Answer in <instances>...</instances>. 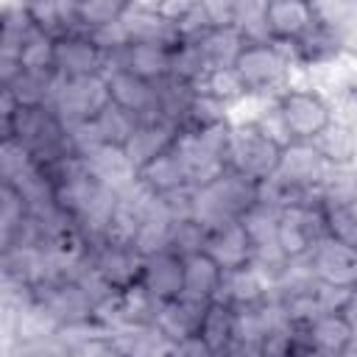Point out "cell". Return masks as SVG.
<instances>
[{"label":"cell","mask_w":357,"mask_h":357,"mask_svg":"<svg viewBox=\"0 0 357 357\" xmlns=\"http://www.w3.org/2000/svg\"><path fill=\"white\" fill-rule=\"evenodd\" d=\"M357 287L349 284H332V282H318L315 284V301L321 312H346V307L351 304Z\"/></svg>","instance_id":"42"},{"label":"cell","mask_w":357,"mask_h":357,"mask_svg":"<svg viewBox=\"0 0 357 357\" xmlns=\"http://www.w3.org/2000/svg\"><path fill=\"white\" fill-rule=\"evenodd\" d=\"M67 139H70V148H73L81 159L89 156L92 151H98V148L103 145V137H100V131H98L95 117H92V120H81V123L67 126Z\"/></svg>","instance_id":"41"},{"label":"cell","mask_w":357,"mask_h":357,"mask_svg":"<svg viewBox=\"0 0 357 357\" xmlns=\"http://www.w3.org/2000/svg\"><path fill=\"white\" fill-rule=\"evenodd\" d=\"M318 22L312 0H271L268 3V33L273 42H296Z\"/></svg>","instance_id":"19"},{"label":"cell","mask_w":357,"mask_h":357,"mask_svg":"<svg viewBox=\"0 0 357 357\" xmlns=\"http://www.w3.org/2000/svg\"><path fill=\"white\" fill-rule=\"evenodd\" d=\"M204 61L209 64V70L215 67H234L245 39L234 25H223V28H212L201 42H195Z\"/></svg>","instance_id":"27"},{"label":"cell","mask_w":357,"mask_h":357,"mask_svg":"<svg viewBox=\"0 0 357 357\" xmlns=\"http://www.w3.org/2000/svg\"><path fill=\"white\" fill-rule=\"evenodd\" d=\"M137 178L153 192V195H165L181 184H190L187 178V170H184V162L178 156V151L170 145L167 151H162L159 156H153L148 165H142L137 170Z\"/></svg>","instance_id":"25"},{"label":"cell","mask_w":357,"mask_h":357,"mask_svg":"<svg viewBox=\"0 0 357 357\" xmlns=\"http://www.w3.org/2000/svg\"><path fill=\"white\" fill-rule=\"evenodd\" d=\"M231 137V120L215 123L201 131H178L173 148L178 151L187 178L195 187H206L215 178H220L226 167V148Z\"/></svg>","instance_id":"2"},{"label":"cell","mask_w":357,"mask_h":357,"mask_svg":"<svg viewBox=\"0 0 357 357\" xmlns=\"http://www.w3.org/2000/svg\"><path fill=\"white\" fill-rule=\"evenodd\" d=\"M340 33V45H343V59L357 61V17H351L349 22H343L337 28Z\"/></svg>","instance_id":"46"},{"label":"cell","mask_w":357,"mask_h":357,"mask_svg":"<svg viewBox=\"0 0 357 357\" xmlns=\"http://www.w3.org/2000/svg\"><path fill=\"white\" fill-rule=\"evenodd\" d=\"M204 243H206V229L198 220H192V218L190 220H173L167 248H173L176 254L187 257V254L204 251Z\"/></svg>","instance_id":"39"},{"label":"cell","mask_w":357,"mask_h":357,"mask_svg":"<svg viewBox=\"0 0 357 357\" xmlns=\"http://www.w3.org/2000/svg\"><path fill=\"white\" fill-rule=\"evenodd\" d=\"M170 61H173V50L170 47H159V45H128L126 50L114 53L109 59V67H126L134 75L145 78V81H165L170 75Z\"/></svg>","instance_id":"21"},{"label":"cell","mask_w":357,"mask_h":357,"mask_svg":"<svg viewBox=\"0 0 357 357\" xmlns=\"http://www.w3.org/2000/svg\"><path fill=\"white\" fill-rule=\"evenodd\" d=\"M329 170L332 165L321 156V151L312 142L293 139L290 145L282 148L276 176L301 192H321V184L329 176Z\"/></svg>","instance_id":"8"},{"label":"cell","mask_w":357,"mask_h":357,"mask_svg":"<svg viewBox=\"0 0 357 357\" xmlns=\"http://www.w3.org/2000/svg\"><path fill=\"white\" fill-rule=\"evenodd\" d=\"M268 3L271 0H237L234 3V28L245 42H268Z\"/></svg>","instance_id":"33"},{"label":"cell","mask_w":357,"mask_h":357,"mask_svg":"<svg viewBox=\"0 0 357 357\" xmlns=\"http://www.w3.org/2000/svg\"><path fill=\"white\" fill-rule=\"evenodd\" d=\"M95 123H98V131H100L103 142L126 148V142H128V139H131V134L137 131L139 117H137V114H131L128 109H123V106H117V103L112 100L109 106H103V109L98 112Z\"/></svg>","instance_id":"32"},{"label":"cell","mask_w":357,"mask_h":357,"mask_svg":"<svg viewBox=\"0 0 357 357\" xmlns=\"http://www.w3.org/2000/svg\"><path fill=\"white\" fill-rule=\"evenodd\" d=\"M20 64H22V70H33V73L56 70V39L42 33L33 25L31 33L25 36L22 47H20Z\"/></svg>","instance_id":"34"},{"label":"cell","mask_w":357,"mask_h":357,"mask_svg":"<svg viewBox=\"0 0 357 357\" xmlns=\"http://www.w3.org/2000/svg\"><path fill=\"white\" fill-rule=\"evenodd\" d=\"M282 148L271 142L251 120L231 123V137L226 148V167L237 170L254 181H262L276 173Z\"/></svg>","instance_id":"5"},{"label":"cell","mask_w":357,"mask_h":357,"mask_svg":"<svg viewBox=\"0 0 357 357\" xmlns=\"http://www.w3.org/2000/svg\"><path fill=\"white\" fill-rule=\"evenodd\" d=\"M223 120H231L229 117V106H223L220 100H215L204 89H195L190 103H187V109H184L178 131H201V128H209V126L223 123Z\"/></svg>","instance_id":"31"},{"label":"cell","mask_w":357,"mask_h":357,"mask_svg":"<svg viewBox=\"0 0 357 357\" xmlns=\"http://www.w3.org/2000/svg\"><path fill=\"white\" fill-rule=\"evenodd\" d=\"M28 201L11 181H0V243H6L14 229L25 220L28 215Z\"/></svg>","instance_id":"37"},{"label":"cell","mask_w":357,"mask_h":357,"mask_svg":"<svg viewBox=\"0 0 357 357\" xmlns=\"http://www.w3.org/2000/svg\"><path fill=\"white\" fill-rule=\"evenodd\" d=\"M139 282L159 304L178 298L184 290V257L176 254L173 248H162V251L145 257Z\"/></svg>","instance_id":"17"},{"label":"cell","mask_w":357,"mask_h":357,"mask_svg":"<svg viewBox=\"0 0 357 357\" xmlns=\"http://www.w3.org/2000/svg\"><path fill=\"white\" fill-rule=\"evenodd\" d=\"M234 318H237L234 307L220 304V301H209L198 335L206 340L212 354H229L231 340H234Z\"/></svg>","instance_id":"28"},{"label":"cell","mask_w":357,"mask_h":357,"mask_svg":"<svg viewBox=\"0 0 357 357\" xmlns=\"http://www.w3.org/2000/svg\"><path fill=\"white\" fill-rule=\"evenodd\" d=\"M78 0H22L28 20L47 36L61 39L67 33H78Z\"/></svg>","instance_id":"22"},{"label":"cell","mask_w":357,"mask_h":357,"mask_svg":"<svg viewBox=\"0 0 357 357\" xmlns=\"http://www.w3.org/2000/svg\"><path fill=\"white\" fill-rule=\"evenodd\" d=\"M86 36L112 59L114 53H120V50H126L128 45H131V39H128V31H126V25H123V20L117 17V20H112V22H103V25H98V28H92V31H86Z\"/></svg>","instance_id":"40"},{"label":"cell","mask_w":357,"mask_h":357,"mask_svg":"<svg viewBox=\"0 0 357 357\" xmlns=\"http://www.w3.org/2000/svg\"><path fill=\"white\" fill-rule=\"evenodd\" d=\"M276 103L284 114V123H287L293 139L312 142L335 120L329 95L312 84H290L287 89H282L276 95Z\"/></svg>","instance_id":"4"},{"label":"cell","mask_w":357,"mask_h":357,"mask_svg":"<svg viewBox=\"0 0 357 357\" xmlns=\"http://www.w3.org/2000/svg\"><path fill=\"white\" fill-rule=\"evenodd\" d=\"M220 276H223V268L206 251L187 254L184 257V290H181V296L212 301V296L220 284Z\"/></svg>","instance_id":"26"},{"label":"cell","mask_w":357,"mask_h":357,"mask_svg":"<svg viewBox=\"0 0 357 357\" xmlns=\"http://www.w3.org/2000/svg\"><path fill=\"white\" fill-rule=\"evenodd\" d=\"M120 20H123V25L128 31L131 45H159V47H170V50H176L181 45L176 22L170 17H165L151 3L131 0L126 6V11L120 14Z\"/></svg>","instance_id":"10"},{"label":"cell","mask_w":357,"mask_h":357,"mask_svg":"<svg viewBox=\"0 0 357 357\" xmlns=\"http://www.w3.org/2000/svg\"><path fill=\"white\" fill-rule=\"evenodd\" d=\"M271 296H273V273H268L257 262H248L243 268L223 271L220 284H218L212 301L229 304L234 310H248V307L262 304Z\"/></svg>","instance_id":"9"},{"label":"cell","mask_w":357,"mask_h":357,"mask_svg":"<svg viewBox=\"0 0 357 357\" xmlns=\"http://www.w3.org/2000/svg\"><path fill=\"white\" fill-rule=\"evenodd\" d=\"M106 67L109 56L86 33H67L56 39V73H61L64 78L106 73Z\"/></svg>","instance_id":"16"},{"label":"cell","mask_w":357,"mask_h":357,"mask_svg":"<svg viewBox=\"0 0 357 357\" xmlns=\"http://www.w3.org/2000/svg\"><path fill=\"white\" fill-rule=\"evenodd\" d=\"M354 337L346 312H318L307 326H296L293 354H349Z\"/></svg>","instance_id":"7"},{"label":"cell","mask_w":357,"mask_h":357,"mask_svg":"<svg viewBox=\"0 0 357 357\" xmlns=\"http://www.w3.org/2000/svg\"><path fill=\"white\" fill-rule=\"evenodd\" d=\"M106 81H109V95L117 106L128 109L139 120L159 117L156 106V84L134 75L126 67H106Z\"/></svg>","instance_id":"14"},{"label":"cell","mask_w":357,"mask_h":357,"mask_svg":"<svg viewBox=\"0 0 357 357\" xmlns=\"http://www.w3.org/2000/svg\"><path fill=\"white\" fill-rule=\"evenodd\" d=\"M212 28H215V25L209 22V17L204 14V8H201V6L190 8L184 17H178V20H176L178 39H181V42H190V45L201 42V39H204V36H206Z\"/></svg>","instance_id":"44"},{"label":"cell","mask_w":357,"mask_h":357,"mask_svg":"<svg viewBox=\"0 0 357 357\" xmlns=\"http://www.w3.org/2000/svg\"><path fill=\"white\" fill-rule=\"evenodd\" d=\"M234 3L237 0H198V6L204 8V14L215 28L234 25Z\"/></svg>","instance_id":"45"},{"label":"cell","mask_w":357,"mask_h":357,"mask_svg":"<svg viewBox=\"0 0 357 357\" xmlns=\"http://www.w3.org/2000/svg\"><path fill=\"white\" fill-rule=\"evenodd\" d=\"M206 307H209V301L190 298V296H178V298H173V301L159 304L153 324H156L159 332H162L167 340H173V346H176V343H181L184 337L201 332Z\"/></svg>","instance_id":"18"},{"label":"cell","mask_w":357,"mask_h":357,"mask_svg":"<svg viewBox=\"0 0 357 357\" xmlns=\"http://www.w3.org/2000/svg\"><path fill=\"white\" fill-rule=\"evenodd\" d=\"M159 201L173 220H190L192 209H195V184H181V187L159 195Z\"/></svg>","instance_id":"43"},{"label":"cell","mask_w":357,"mask_h":357,"mask_svg":"<svg viewBox=\"0 0 357 357\" xmlns=\"http://www.w3.org/2000/svg\"><path fill=\"white\" fill-rule=\"evenodd\" d=\"M56 78H59L56 70H50V73L22 70L14 78V84L0 86V89H8L20 106H47L50 95H53V86H56Z\"/></svg>","instance_id":"29"},{"label":"cell","mask_w":357,"mask_h":357,"mask_svg":"<svg viewBox=\"0 0 357 357\" xmlns=\"http://www.w3.org/2000/svg\"><path fill=\"white\" fill-rule=\"evenodd\" d=\"M92 265L103 273V279L114 290H126V287H131L142 279L145 257L137 251V245L103 240L92 248Z\"/></svg>","instance_id":"13"},{"label":"cell","mask_w":357,"mask_h":357,"mask_svg":"<svg viewBox=\"0 0 357 357\" xmlns=\"http://www.w3.org/2000/svg\"><path fill=\"white\" fill-rule=\"evenodd\" d=\"M310 265H312L318 282L357 287V245H351L335 234H324L315 243V248L310 251Z\"/></svg>","instance_id":"11"},{"label":"cell","mask_w":357,"mask_h":357,"mask_svg":"<svg viewBox=\"0 0 357 357\" xmlns=\"http://www.w3.org/2000/svg\"><path fill=\"white\" fill-rule=\"evenodd\" d=\"M312 145L321 151V156L332 167H354L357 165V126L346 120H332L315 139Z\"/></svg>","instance_id":"24"},{"label":"cell","mask_w":357,"mask_h":357,"mask_svg":"<svg viewBox=\"0 0 357 357\" xmlns=\"http://www.w3.org/2000/svg\"><path fill=\"white\" fill-rule=\"evenodd\" d=\"M234 70L240 73L248 95L259 98H276L282 89L293 84V45L290 42H245Z\"/></svg>","instance_id":"1"},{"label":"cell","mask_w":357,"mask_h":357,"mask_svg":"<svg viewBox=\"0 0 357 357\" xmlns=\"http://www.w3.org/2000/svg\"><path fill=\"white\" fill-rule=\"evenodd\" d=\"M204 251L223 268V271H234V268H243L251 262L254 257V245H251V237L243 226L240 218H231L215 229L206 231V243H204Z\"/></svg>","instance_id":"15"},{"label":"cell","mask_w":357,"mask_h":357,"mask_svg":"<svg viewBox=\"0 0 357 357\" xmlns=\"http://www.w3.org/2000/svg\"><path fill=\"white\" fill-rule=\"evenodd\" d=\"M324 234H329L324 204H290L279 212L276 243L287 259L310 257Z\"/></svg>","instance_id":"6"},{"label":"cell","mask_w":357,"mask_h":357,"mask_svg":"<svg viewBox=\"0 0 357 357\" xmlns=\"http://www.w3.org/2000/svg\"><path fill=\"white\" fill-rule=\"evenodd\" d=\"M112 103L109 95V81L106 73H92V75H75V78H64L59 73L53 95H50V109L56 112V117L67 126L81 123V120H92L98 117V112L103 106Z\"/></svg>","instance_id":"3"},{"label":"cell","mask_w":357,"mask_h":357,"mask_svg":"<svg viewBox=\"0 0 357 357\" xmlns=\"http://www.w3.org/2000/svg\"><path fill=\"white\" fill-rule=\"evenodd\" d=\"M293 45V61L298 70H332L337 61H343V45L340 33L335 25L318 20L301 39L290 42Z\"/></svg>","instance_id":"12"},{"label":"cell","mask_w":357,"mask_h":357,"mask_svg":"<svg viewBox=\"0 0 357 357\" xmlns=\"http://www.w3.org/2000/svg\"><path fill=\"white\" fill-rule=\"evenodd\" d=\"M84 162H86L89 173H92L100 184H106V187H112V190H117V192L126 190V187L137 178V167L131 165L126 148H120V145L103 142L98 151H92L89 156H84Z\"/></svg>","instance_id":"23"},{"label":"cell","mask_w":357,"mask_h":357,"mask_svg":"<svg viewBox=\"0 0 357 357\" xmlns=\"http://www.w3.org/2000/svg\"><path fill=\"white\" fill-rule=\"evenodd\" d=\"M198 89H204L206 95H212L215 100H220L223 106L234 109L237 103H243L248 98V89L240 78V73L234 67H215L204 75V81L198 84Z\"/></svg>","instance_id":"30"},{"label":"cell","mask_w":357,"mask_h":357,"mask_svg":"<svg viewBox=\"0 0 357 357\" xmlns=\"http://www.w3.org/2000/svg\"><path fill=\"white\" fill-rule=\"evenodd\" d=\"M178 137V126L165 120V117H148L137 123V131L131 134V139L126 142V153L131 159V165L139 170L142 165H148L153 156H159L162 151H167Z\"/></svg>","instance_id":"20"},{"label":"cell","mask_w":357,"mask_h":357,"mask_svg":"<svg viewBox=\"0 0 357 357\" xmlns=\"http://www.w3.org/2000/svg\"><path fill=\"white\" fill-rule=\"evenodd\" d=\"M209 73V64L204 61L198 45H190V42H181L176 50H173V61H170V78L181 81V84H190L198 89V84L204 81V75Z\"/></svg>","instance_id":"35"},{"label":"cell","mask_w":357,"mask_h":357,"mask_svg":"<svg viewBox=\"0 0 357 357\" xmlns=\"http://www.w3.org/2000/svg\"><path fill=\"white\" fill-rule=\"evenodd\" d=\"M251 123H254L271 142H276L279 148H284V145L293 142V134H290V128H287V123H284V114H282L276 98H265V100L259 103V109L251 114Z\"/></svg>","instance_id":"36"},{"label":"cell","mask_w":357,"mask_h":357,"mask_svg":"<svg viewBox=\"0 0 357 357\" xmlns=\"http://www.w3.org/2000/svg\"><path fill=\"white\" fill-rule=\"evenodd\" d=\"M131 0H78L75 3V11H78V33H86L103 22H112L117 20L126 6Z\"/></svg>","instance_id":"38"}]
</instances>
